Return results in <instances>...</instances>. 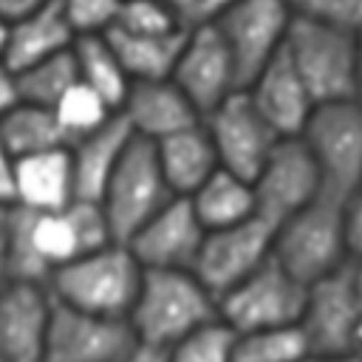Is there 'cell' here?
Here are the masks:
<instances>
[{"label":"cell","mask_w":362,"mask_h":362,"mask_svg":"<svg viewBox=\"0 0 362 362\" xmlns=\"http://www.w3.org/2000/svg\"><path fill=\"white\" fill-rule=\"evenodd\" d=\"M110 240L99 201L74 198L62 209L48 212L11 206L3 280L45 286L54 269Z\"/></svg>","instance_id":"cell-1"},{"label":"cell","mask_w":362,"mask_h":362,"mask_svg":"<svg viewBox=\"0 0 362 362\" xmlns=\"http://www.w3.org/2000/svg\"><path fill=\"white\" fill-rule=\"evenodd\" d=\"M218 320L215 294L181 269H144L127 322L136 342L173 348L181 337Z\"/></svg>","instance_id":"cell-2"},{"label":"cell","mask_w":362,"mask_h":362,"mask_svg":"<svg viewBox=\"0 0 362 362\" xmlns=\"http://www.w3.org/2000/svg\"><path fill=\"white\" fill-rule=\"evenodd\" d=\"M141 266L124 243H105L51 272L45 288L51 300L76 311L127 320L141 283Z\"/></svg>","instance_id":"cell-3"},{"label":"cell","mask_w":362,"mask_h":362,"mask_svg":"<svg viewBox=\"0 0 362 362\" xmlns=\"http://www.w3.org/2000/svg\"><path fill=\"white\" fill-rule=\"evenodd\" d=\"M272 257L305 286L345 266V201L320 192L311 204L277 223Z\"/></svg>","instance_id":"cell-4"},{"label":"cell","mask_w":362,"mask_h":362,"mask_svg":"<svg viewBox=\"0 0 362 362\" xmlns=\"http://www.w3.org/2000/svg\"><path fill=\"white\" fill-rule=\"evenodd\" d=\"M283 51L314 107L354 99V28L291 17Z\"/></svg>","instance_id":"cell-5"},{"label":"cell","mask_w":362,"mask_h":362,"mask_svg":"<svg viewBox=\"0 0 362 362\" xmlns=\"http://www.w3.org/2000/svg\"><path fill=\"white\" fill-rule=\"evenodd\" d=\"M325 195L348 201L362 189V105L356 99L317 105L300 130Z\"/></svg>","instance_id":"cell-6"},{"label":"cell","mask_w":362,"mask_h":362,"mask_svg":"<svg viewBox=\"0 0 362 362\" xmlns=\"http://www.w3.org/2000/svg\"><path fill=\"white\" fill-rule=\"evenodd\" d=\"M170 198L175 195L161 175L153 141L133 136L99 195L110 238L127 243Z\"/></svg>","instance_id":"cell-7"},{"label":"cell","mask_w":362,"mask_h":362,"mask_svg":"<svg viewBox=\"0 0 362 362\" xmlns=\"http://www.w3.org/2000/svg\"><path fill=\"white\" fill-rule=\"evenodd\" d=\"M308 286L288 274L272 255L249 277L218 297V317L235 331L286 328L303 317Z\"/></svg>","instance_id":"cell-8"},{"label":"cell","mask_w":362,"mask_h":362,"mask_svg":"<svg viewBox=\"0 0 362 362\" xmlns=\"http://www.w3.org/2000/svg\"><path fill=\"white\" fill-rule=\"evenodd\" d=\"M212 25L229 48L238 85L246 88L255 74L283 51L291 11L283 0H232Z\"/></svg>","instance_id":"cell-9"},{"label":"cell","mask_w":362,"mask_h":362,"mask_svg":"<svg viewBox=\"0 0 362 362\" xmlns=\"http://www.w3.org/2000/svg\"><path fill=\"white\" fill-rule=\"evenodd\" d=\"M209 141L218 156V167L252 181L272 153V147L283 139L274 133V127L257 113L246 90L229 93L223 102H218L209 113L201 116Z\"/></svg>","instance_id":"cell-10"},{"label":"cell","mask_w":362,"mask_h":362,"mask_svg":"<svg viewBox=\"0 0 362 362\" xmlns=\"http://www.w3.org/2000/svg\"><path fill=\"white\" fill-rule=\"evenodd\" d=\"M249 184L255 195V212L272 226L283 223L322 192L317 164L300 136H283Z\"/></svg>","instance_id":"cell-11"},{"label":"cell","mask_w":362,"mask_h":362,"mask_svg":"<svg viewBox=\"0 0 362 362\" xmlns=\"http://www.w3.org/2000/svg\"><path fill=\"white\" fill-rule=\"evenodd\" d=\"M272 240H274V226L260 215H252L223 229H209L198 249L192 274L218 300L243 277H249L263 260H269Z\"/></svg>","instance_id":"cell-12"},{"label":"cell","mask_w":362,"mask_h":362,"mask_svg":"<svg viewBox=\"0 0 362 362\" xmlns=\"http://www.w3.org/2000/svg\"><path fill=\"white\" fill-rule=\"evenodd\" d=\"M133 345L127 320L76 311L54 300L42 362H119Z\"/></svg>","instance_id":"cell-13"},{"label":"cell","mask_w":362,"mask_h":362,"mask_svg":"<svg viewBox=\"0 0 362 362\" xmlns=\"http://www.w3.org/2000/svg\"><path fill=\"white\" fill-rule=\"evenodd\" d=\"M314 354H356V291L354 263L314 280L305 291L303 317L297 322Z\"/></svg>","instance_id":"cell-14"},{"label":"cell","mask_w":362,"mask_h":362,"mask_svg":"<svg viewBox=\"0 0 362 362\" xmlns=\"http://www.w3.org/2000/svg\"><path fill=\"white\" fill-rule=\"evenodd\" d=\"M170 79L184 90V96L195 105L201 116L209 113L229 93L240 90L229 48L212 23L187 28Z\"/></svg>","instance_id":"cell-15"},{"label":"cell","mask_w":362,"mask_h":362,"mask_svg":"<svg viewBox=\"0 0 362 362\" xmlns=\"http://www.w3.org/2000/svg\"><path fill=\"white\" fill-rule=\"evenodd\" d=\"M206 229L201 226L189 198H170L124 246L141 269H181L192 272Z\"/></svg>","instance_id":"cell-16"},{"label":"cell","mask_w":362,"mask_h":362,"mask_svg":"<svg viewBox=\"0 0 362 362\" xmlns=\"http://www.w3.org/2000/svg\"><path fill=\"white\" fill-rule=\"evenodd\" d=\"M51 305L40 283H0V356L6 362H42Z\"/></svg>","instance_id":"cell-17"},{"label":"cell","mask_w":362,"mask_h":362,"mask_svg":"<svg viewBox=\"0 0 362 362\" xmlns=\"http://www.w3.org/2000/svg\"><path fill=\"white\" fill-rule=\"evenodd\" d=\"M116 113L127 122L133 136H141L147 141H158L164 136H173L201 122V113L195 110V105L184 96V90L170 76L130 82Z\"/></svg>","instance_id":"cell-18"},{"label":"cell","mask_w":362,"mask_h":362,"mask_svg":"<svg viewBox=\"0 0 362 362\" xmlns=\"http://www.w3.org/2000/svg\"><path fill=\"white\" fill-rule=\"evenodd\" d=\"M243 90L277 136H300L305 119L314 110V102L286 51L272 57Z\"/></svg>","instance_id":"cell-19"},{"label":"cell","mask_w":362,"mask_h":362,"mask_svg":"<svg viewBox=\"0 0 362 362\" xmlns=\"http://www.w3.org/2000/svg\"><path fill=\"white\" fill-rule=\"evenodd\" d=\"M74 31L59 8V0H45L40 8L8 23L0 59L17 74L34 62L57 57L74 45Z\"/></svg>","instance_id":"cell-20"},{"label":"cell","mask_w":362,"mask_h":362,"mask_svg":"<svg viewBox=\"0 0 362 362\" xmlns=\"http://www.w3.org/2000/svg\"><path fill=\"white\" fill-rule=\"evenodd\" d=\"M76 198L68 147H54L14 161V206L48 212Z\"/></svg>","instance_id":"cell-21"},{"label":"cell","mask_w":362,"mask_h":362,"mask_svg":"<svg viewBox=\"0 0 362 362\" xmlns=\"http://www.w3.org/2000/svg\"><path fill=\"white\" fill-rule=\"evenodd\" d=\"M133 130L127 122L113 113L102 127L74 139L68 144L71 153V170H74V192L85 201H99L110 173L116 170L124 147L130 144Z\"/></svg>","instance_id":"cell-22"},{"label":"cell","mask_w":362,"mask_h":362,"mask_svg":"<svg viewBox=\"0 0 362 362\" xmlns=\"http://www.w3.org/2000/svg\"><path fill=\"white\" fill-rule=\"evenodd\" d=\"M153 147H156L161 175L173 195H181V198L192 195L218 170V156L204 122H195L173 136H164L153 141Z\"/></svg>","instance_id":"cell-23"},{"label":"cell","mask_w":362,"mask_h":362,"mask_svg":"<svg viewBox=\"0 0 362 362\" xmlns=\"http://www.w3.org/2000/svg\"><path fill=\"white\" fill-rule=\"evenodd\" d=\"M187 31L173 34H130L122 28H110L105 37L119 57L130 82L139 79H167L175 68Z\"/></svg>","instance_id":"cell-24"},{"label":"cell","mask_w":362,"mask_h":362,"mask_svg":"<svg viewBox=\"0 0 362 362\" xmlns=\"http://www.w3.org/2000/svg\"><path fill=\"white\" fill-rule=\"evenodd\" d=\"M201 226L209 229H223L232 223H240L255 212V195L252 184L223 167H218L192 195H187Z\"/></svg>","instance_id":"cell-25"},{"label":"cell","mask_w":362,"mask_h":362,"mask_svg":"<svg viewBox=\"0 0 362 362\" xmlns=\"http://www.w3.org/2000/svg\"><path fill=\"white\" fill-rule=\"evenodd\" d=\"M71 57L76 65V79L82 85H88L90 90H96L113 110H119L130 79L119 62V57L113 54L110 42L105 34H90V37H76L71 45Z\"/></svg>","instance_id":"cell-26"},{"label":"cell","mask_w":362,"mask_h":362,"mask_svg":"<svg viewBox=\"0 0 362 362\" xmlns=\"http://www.w3.org/2000/svg\"><path fill=\"white\" fill-rule=\"evenodd\" d=\"M0 139L11 150L14 158L71 144L54 110L42 105H31V102H17L8 113L0 116Z\"/></svg>","instance_id":"cell-27"},{"label":"cell","mask_w":362,"mask_h":362,"mask_svg":"<svg viewBox=\"0 0 362 362\" xmlns=\"http://www.w3.org/2000/svg\"><path fill=\"white\" fill-rule=\"evenodd\" d=\"M308 354V342L300 325L257 328L235 334L232 362H297Z\"/></svg>","instance_id":"cell-28"},{"label":"cell","mask_w":362,"mask_h":362,"mask_svg":"<svg viewBox=\"0 0 362 362\" xmlns=\"http://www.w3.org/2000/svg\"><path fill=\"white\" fill-rule=\"evenodd\" d=\"M74 82H76V65H74L71 48L17 71L20 102H31V105H42V107H54L57 99Z\"/></svg>","instance_id":"cell-29"},{"label":"cell","mask_w":362,"mask_h":362,"mask_svg":"<svg viewBox=\"0 0 362 362\" xmlns=\"http://www.w3.org/2000/svg\"><path fill=\"white\" fill-rule=\"evenodd\" d=\"M51 110H54L62 133L68 136V141H74V139H79V136L102 127L116 113L96 90H90L88 85H82L79 79L57 99V105Z\"/></svg>","instance_id":"cell-30"},{"label":"cell","mask_w":362,"mask_h":362,"mask_svg":"<svg viewBox=\"0 0 362 362\" xmlns=\"http://www.w3.org/2000/svg\"><path fill=\"white\" fill-rule=\"evenodd\" d=\"M235 331L218 317L167 348V362H232Z\"/></svg>","instance_id":"cell-31"},{"label":"cell","mask_w":362,"mask_h":362,"mask_svg":"<svg viewBox=\"0 0 362 362\" xmlns=\"http://www.w3.org/2000/svg\"><path fill=\"white\" fill-rule=\"evenodd\" d=\"M113 28L130 31V34H173L187 31L181 28L175 11L167 0H122L119 17Z\"/></svg>","instance_id":"cell-32"},{"label":"cell","mask_w":362,"mask_h":362,"mask_svg":"<svg viewBox=\"0 0 362 362\" xmlns=\"http://www.w3.org/2000/svg\"><path fill=\"white\" fill-rule=\"evenodd\" d=\"M122 0H59V8L74 37L107 34L119 17Z\"/></svg>","instance_id":"cell-33"},{"label":"cell","mask_w":362,"mask_h":362,"mask_svg":"<svg viewBox=\"0 0 362 362\" xmlns=\"http://www.w3.org/2000/svg\"><path fill=\"white\" fill-rule=\"evenodd\" d=\"M291 17L334 23L345 28H356L362 23V0H283Z\"/></svg>","instance_id":"cell-34"},{"label":"cell","mask_w":362,"mask_h":362,"mask_svg":"<svg viewBox=\"0 0 362 362\" xmlns=\"http://www.w3.org/2000/svg\"><path fill=\"white\" fill-rule=\"evenodd\" d=\"M170 8L175 11L181 28H195V25H206L215 23L221 17V11L232 3V0H167Z\"/></svg>","instance_id":"cell-35"},{"label":"cell","mask_w":362,"mask_h":362,"mask_svg":"<svg viewBox=\"0 0 362 362\" xmlns=\"http://www.w3.org/2000/svg\"><path fill=\"white\" fill-rule=\"evenodd\" d=\"M345 252L348 263L362 266V189L345 201Z\"/></svg>","instance_id":"cell-36"},{"label":"cell","mask_w":362,"mask_h":362,"mask_svg":"<svg viewBox=\"0 0 362 362\" xmlns=\"http://www.w3.org/2000/svg\"><path fill=\"white\" fill-rule=\"evenodd\" d=\"M14 156L0 139V204L14 206Z\"/></svg>","instance_id":"cell-37"},{"label":"cell","mask_w":362,"mask_h":362,"mask_svg":"<svg viewBox=\"0 0 362 362\" xmlns=\"http://www.w3.org/2000/svg\"><path fill=\"white\" fill-rule=\"evenodd\" d=\"M20 102V90H17V74L0 59V116L8 113L14 105Z\"/></svg>","instance_id":"cell-38"},{"label":"cell","mask_w":362,"mask_h":362,"mask_svg":"<svg viewBox=\"0 0 362 362\" xmlns=\"http://www.w3.org/2000/svg\"><path fill=\"white\" fill-rule=\"evenodd\" d=\"M119 362H167V348H156V345L136 342Z\"/></svg>","instance_id":"cell-39"},{"label":"cell","mask_w":362,"mask_h":362,"mask_svg":"<svg viewBox=\"0 0 362 362\" xmlns=\"http://www.w3.org/2000/svg\"><path fill=\"white\" fill-rule=\"evenodd\" d=\"M42 3H45V0H0V17H3L6 23H14V20L25 17L28 11L40 8Z\"/></svg>","instance_id":"cell-40"},{"label":"cell","mask_w":362,"mask_h":362,"mask_svg":"<svg viewBox=\"0 0 362 362\" xmlns=\"http://www.w3.org/2000/svg\"><path fill=\"white\" fill-rule=\"evenodd\" d=\"M354 99L362 105V23L354 28Z\"/></svg>","instance_id":"cell-41"},{"label":"cell","mask_w":362,"mask_h":362,"mask_svg":"<svg viewBox=\"0 0 362 362\" xmlns=\"http://www.w3.org/2000/svg\"><path fill=\"white\" fill-rule=\"evenodd\" d=\"M8 226H11V206H8V204H0V283H3V269H6Z\"/></svg>","instance_id":"cell-42"},{"label":"cell","mask_w":362,"mask_h":362,"mask_svg":"<svg viewBox=\"0 0 362 362\" xmlns=\"http://www.w3.org/2000/svg\"><path fill=\"white\" fill-rule=\"evenodd\" d=\"M354 291H356V354L362 356V266H354Z\"/></svg>","instance_id":"cell-43"},{"label":"cell","mask_w":362,"mask_h":362,"mask_svg":"<svg viewBox=\"0 0 362 362\" xmlns=\"http://www.w3.org/2000/svg\"><path fill=\"white\" fill-rule=\"evenodd\" d=\"M297 362H362V356H354V354H314V351H308Z\"/></svg>","instance_id":"cell-44"},{"label":"cell","mask_w":362,"mask_h":362,"mask_svg":"<svg viewBox=\"0 0 362 362\" xmlns=\"http://www.w3.org/2000/svg\"><path fill=\"white\" fill-rule=\"evenodd\" d=\"M6 31H8V23L0 17V51H3V42H6Z\"/></svg>","instance_id":"cell-45"},{"label":"cell","mask_w":362,"mask_h":362,"mask_svg":"<svg viewBox=\"0 0 362 362\" xmlns=\"http://www.w3.org/2000/svg\"><path fill=\"white\" fill-rule=\"evenodd\" d=\"M0 362H6V359H3V356H0Z\"/></svg>","instance_id":"cell-46"}]
</instances>
